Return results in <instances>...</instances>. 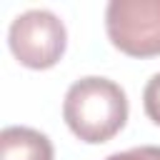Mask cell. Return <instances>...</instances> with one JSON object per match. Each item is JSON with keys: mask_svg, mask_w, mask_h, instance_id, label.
<instances>
[{"mask_svg": "<svg viewBox=\"0 0 160 160\" xmlns=\"http://www.w3.org/2000/svg\"><path fill=\"white\" fill-rule=\"evenodd\" d=\"M62 118L82 142H108L128 122V95L108 78H80L65 92Z\"/></svg>", "mask_w": 160, "mask_h": 160, "instance_id": "cell-1", "label": "cell"}, {"mask_svg": "<svg viewBox=\"0 0 160 160\" xmlns=\"http://www.w3.org/2000/svg\"><path fill=\"white\" fill-rule=\"evenodd\" d=\"M8 45L20 65L32 70L52 68L68 45V32L62 20L42 8L20 12L8 30Z\"/></svg>", "mask_w": 160, "mask_h": 160, "instance_id": "cell-2", "label": "cell"}, {"mask_svg": "<svg viewBox=\"0 0 160 160\" xmlns=\"http://www.w3.org/2000/svg\"><path fill=\"white\" fill-rule=\"evenodd\" d=\"M105 30L110 42L125 55H160V0H110Z\"/></svg>", "mask_w": 160, "mask_h": 160, "instance_id": "cell-3", "label": "cell"}, {"mask_svg": "<svg viewBox=\"0 0 160 160\" xmlns=\"http://www.w3.org/2000/svg\"><path fill=\"white\" fill-rule=\"evenodd\" d=\"M0 160H52V142L40 130L10 125L0 132Z\"/></svg>", "mask_w": 160, "mask_h": 160, "instance_id": "cell-4", "label": "cell"}, {"mask_svg": "<svg viewBox=\"0 0 160 160\" xmlns=\"http://www.w3.org/2000/svg\"><path fill=\"white\" fill-rule=\"evenodd\" d=\"M142 108H145V115L160 125V72L152 75L142 90Z\"/></svg>", "mask_w": 160, "mask_h": 160, "instance_id": "cell-5", "label": "cell"}, {"mask_svg": "<svg viewBox=\"0 0 160 160\" xmlns=\"http://www.w3.org/2000/svg\"><path fill=\"white\" fill-rule=\"evenodd\" d=\"M105 160H160V145H140L122 152H112Z\"/></svg>", "mask_w": 160, "mask_h": 160, "instance_id": "cell-6", "label": "cell"}]
</instances>
